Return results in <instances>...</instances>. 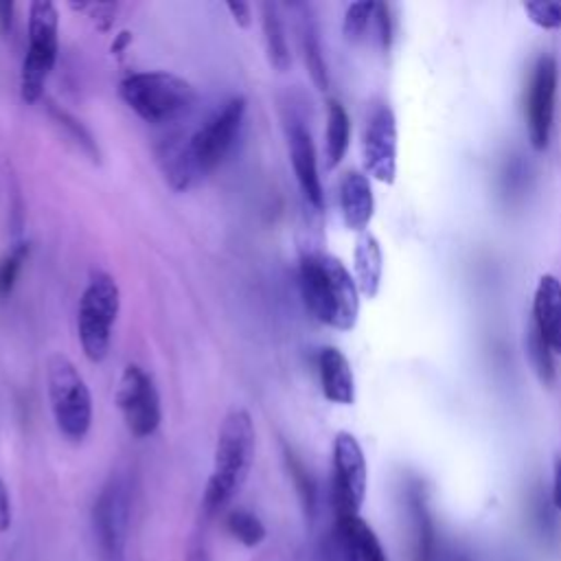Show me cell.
Returning a JSON list of instances; mask_svg holds the SVG:
<instances>
[{
	"label": "cell",
	"mask_w": 561,
	"mask_h": 561,
	"mask_svg": "<svg viewBox=\"0 0 561 561\" xmlns=\"http://www.w3.org/2000/svg\"><path fill=\"white\" fill-rule=\"evenodd\" d=\"M245 110L248 103L243 96L228 99L221 110H217L199 129H195L184 147L167 153L164 173L173 188L182 191L191 186L193 180L204 178L224 162L239 138Z\"/></svg>",
	"instance_id": "1"
},
{
	"label": "cell",
	"mask_w": 561,
	"mask_h": 561,
	"mask_svg": "<svg viewBox=\"0 0 561 561\" xmlns=\"http://www.w3.org/2000/svg\"><path fill=\"white\" fill-rule=\"evenodd\" d=\"M300 291L311 316L337 331H351L359 313V289L340 259L307 252L298 267Z\"/></svg>",
	"instance_id": "2"
},
{
	"label": "cell",
	"mask_w": 561,
	"mask_h": 561,
	"mask_svg": "<svg viewBox=\"0 0 561 561\" xmlns=\"http://www.w3.org/2000/svg\"><path fill=\"white\" fill-rule=\"evenodd\" d=\"M256 432L254 421L243 408H232L217 432L213 471L204 489L202 508L208 517L217 515L245 484L254 462Z\"/></svg>",
	"instance_id": "3"
},
{
	"label": "cell",
	"mask_w": 561,
	"mask_h": 561,
	"mask_svg": "<svg viewBox=\"0 0 561 561\" xmlns=\"http://www.w3.org/2000/svg\"><path fill=\"white\" fill-rule=\"evenodd\" d=\"M121 99L145 123L162 125L188 114L197 101L195 88L167 70L131 72L121 81Z\"/></svg>",
	"instance_id": "4"
},
{
	"label": "cell",
	"mask_w": 561,
	"mask_h": 561,
	"mask_svg": "<svg viewBox=\"0 0 561 561\" xmlns=\"http://www.w3.org/2000/svg\"><path fill=\"white\" fill-rule=\"evenodd\" d=\"M118 311L121 289L116 278L103 270L92 272L77 307L79 344L92 364H99L107 357Z\"/></svg>",
	"instance_id": "5"
},
{
	"label": "cell",
	"mask_w": 561,
	"mask_h": 561,
	"mask_svg": "<svg viewBox=\"0 0 561 561\" xmlns=\"http://www.w3.org/2000/svg\"><path fill=\"white\" fill-rule=\"evenodd\" d=\"M46 392L57 430L72 443L83 440L92 427V394L70 357L61 353L48 357Z\"/></svg>",
	"instance_id": "6"
},
{
	"label": "cell",
	"mask_w": 561,
	"mask_h": 561,
	"mask_svg": "<svg viewBox=\"0 0 561 561\" xmlns=\"http://www.w3.org/2000/svg\"><path fill=\"white\" fill-rule=\"evenodd\" d=\"M28 46L20 68V99L28 105L44 96V85L59 53V13L50 0L28 4Z\"/></svg>",
	"instance_id": "7"
},
{
	"label": "cell",
	"mask_w": 561,
	"mask_h": 561,
	"mask_svg": "<svg viewBox=\"0 0 561 561\" xmlns=\"http://www.w3.org/2000/svg\"><path fill=\"white\" fill-rule=\"evenodd\" d=\"M129 486L121 476L110 478L92 506V533L101 561H125L129 530Z\"/></svg>",
	"instance_id": "8"
},
{
	"label": "cell",
	"mask_w": 561,
	"mask_h": 561,
	"mask_svg": "<svg viewBox=\"0 0 561 561\" xmlns=\"http://www.w3.org/2000/svg\"><path fill=\"white\" fill-rule=\"evenodd\" d=\"M116 405L134 438H147L160 427V394L151 375L142 366L127 364L123 368L116 386Z\"/></svg>",
	"instance_id": "9"
},
{
	"label": "cell",
	"mask_w": 561,
	"mask_h": 561,
	"mask_svg": "<svg viewBox=\"0 0 561 561\" xmlns=\"http://www.w3.org/2000/svg\"><path fill=\"white\" fill-rule=\"evenodd\" d=\"M368 486V467L359 440L351 432H337L333 440L331 497L335 515L359 513Z\"/></svg>",
	"instance_id": "10"
},
{
	"label": "cell",
	"mask_w": 561,
	"mask_h": 561,
	"mask_svg": "<svg viewBox=\"0 0 561 561\" xmlns=\"http://www.w3.org/2000/svg\"><path fill=\"white\" fill-rule=\"evenodd\" d=\"M557 81H559L557 59L552 55H541L533 66L528 96H526L528 140L535 151H546L550 145Z\"/></svg>",
	"instance_id": "11"
},
{
	"label": "cell",
	"mask_w": 561,
	"mask_h": 561,
	"mask_svg": "<svg viewBox=\"0 0 561 561\" xmlns=\"http://www.w3.org/2000/svg\"><path fill=\"white\" fill-rule=\"evenodd\" d=\"M364 169L370 178L392 184L397 178V118L394 112L379 103L370 110L362 140Z\"/></svg>",
	"instance_id": "12"
},
{
	"label": "cell",
	"mask_w": 561,
	"mask_h": 561,
	"mask_svg": "<svg viewBox=\"0 0 561 561\" xmlns=\"http://www.w3.org/2000/svg\"><path fill=\"white\" fill-rule=\"evenodd\" d=\"M287 147H289V160L294 167V175L298 180V186L305 195V199L316 208H324V191L318 175V160H316V147L311 140L309 129L294 121L287 129Z\"/></svg>",
	"instance_id": "13"
},
{
	"label": "cell",
	"mask_w": 561,
	"mask_h": 561,
	"mask_svg": "<svg viewBox=\"0 0 561 561\" xmlns=\"http://www.w3.org/2000/svg\"><path fill=\"white\" fill-rule=\"evenodd\" d=\"M333 537L342 561H388L377 535L359 513L335 515Z\"/></svg>",
	"instance_id": "14"
},
{
	"label": "cell",
	"mask_w": 561,
	"mask_h": 561,
	"mask_svg": "<svg viewBox=\"0 0 561 561\" xmlns=\"http://www.w3.org/2000/svg\"><path fill=\"white\" fill-rule=\"evenodd\" d=\"M533 324L539 329L552 353L561 355V280L554 274H541L537 280Z\"/></svg>",
	"instance_id": "15"
},
{
	"label": "cell",
	"mask_w": 561,
	"mask_h": 561,
	"mask_svg": "<svg viewBox=\"0 0 561 561\" xmlns=\"http://www.w3.org/2000/svg\"><path fill=\"white\" fill-rule=\"evenodd\" d=\"M340 213L348 230L366 232L375 213L373 186L366 173L346 171L340 180Z\"/></svg>",
	"instance_id": "16"
},
{
	"label": "cell",
	"mask_w": 561,
	"mask_h": 561,
	"mask_svg": "<svg viewBox=\"0 0 561 561\" xmlns=\"http://www.w3.org/2000/svg\"><path fill=\"white\" fill-rule=\"evenodd\" d=\"M318 375L322 394L337 405L355 401V377L346 355L335 346H324L318 353Z\"/></svg>",
	"instance_id": "17"
},
{
	"label": "cell",
	"mask_w": 561,
	"mask_h": 561,
	"mask_svg": "<svg viewBox=\"0 0 561 561\" xmlns=\"http://www.w3.org/2000/svg\"><path fill=\"white\" fill-rule=\"evenodd\" d=\"M353 272H355V285L362 296L375 298L381 287V274H383V254L381 245L370 232H359L353 250Z\"/></svg>",
	"instance_id": "18"
},
{
	"label": "cell",
	"mask_w": 561,
	"mask_h": 561,
	"mask_svg": "<svg viewBox=\"0 0 561 561\" xmlns=\"http://www.w3.org/2000/svg\"><path fill=\"white\" fill-rule=\"evenodd\" d=\"M410 515L414 530V561H436L440 554V543L427 504L416 489L410 491Z\"/></svg>",
	"instance_id": "19"
},
{
	"label": "cell",
	"mask_w": 561,
	"mask_h": 561,
	"mask_svg": "<svg viewBox=\"0 0 561 561\" xmlns=\"http://www.w3.org/2000/svg\"><path fill=\"white\" fill-rule=\"evenodd\" d=\"M261 18H263L261 22H263V42H265L267 61L276 72H285L291 66V53H289L285 26H283V20L278 15L276 4L263 2L261 4Z\"/></svg>",
	"instance_id": "20"
},
{
	"label": "cell",
	"mask_w": 561,
	"mask_h": 561,
	"mask_svg": "<svg viewBox=\"0 0 561 561\" xmlns=\"http://www.w3.org/2000/svg\"><path fill=\"white\" fill-rule=\"evenodd\" d=\"M348 138H351V118L346 107L329 99L327 103V129H324V158H327V169H335L346 149H348Z\"/></svg>",
	"instance_id": "21"
},
{
	"label": "cell",
	"mask_w": 561,
	"mask_h": 561,
	"mask_svg": "<svg viewBox=\"0 0 561 561\" xmlns=\"http://www.w3.org/2000/svg\"><path fill=\"white\" fill-rule=\"evenodd\" d=\"M300 35H302V55H305V64L311 75V81L316 83L318 90L324 92L329 88V72H327V64H324L316 24L311 20H305Z\"/></svg>",
	"instance_id": "22"
},
{
	"label": "cell",
	"mask_w": 561,
	"mask_h": 561,
	"mask_svg": "<svg viewBox=\"0 0 561 561\" xmlns=\"http://www.w3.org/2000/svg\"><path fill=\"white\" fill-rule=\"evenodd\" d=\"M526 357L541 383L548 386L554 381L557 368L552 359V348L548 346V342L541 337L539 329L533 322L528 324V333H526Z\"/></svg>",
	"instance_id": "23"
},
{
	"label": "cell",
	"mask_w": 561,
	"mask_h": 561,
	"mask_svg": "<svg viewBox=\"0 0 561 561\" xmlns=\"http://www.w3.org/2000/svg\"><path fill=\"white\" fill-rule=\"evenodd\" d=\"M226 530L245 548H256L267 535L263 522L248 508H232L226 515Z\"/></svg>",
	"instance_id": "24"
},
{
	"label": "cell",
	"mask_w": 561,
	"mask_h": 561,
	"mask_svg": "<svg viewBox=\"0 0 561 561\" xmlns=\"http://www.w3.org/2000/svg\"><path fill=\"white\" fill-rule=\"evenodd\" d=\"M285 462H287V471L294 480V486L298 491L305 515L313 517V513H316V482H313V478L309 476L305 465L296 458V454H291L289 449H285Z\"/></svg>",
	"instance_id": "25"
},
{
	"label": "cell",
	"mask_w": 561,
	"mask_h": 561,
	"mask_svg": "<svg viewBox=\"0 0 561 561\" xmlns=\"http://www.w3.org/2000/svg\"><path fill=\"white\" fill-rule=\"evenodd\" d=\"M375 7L377 2H351L344 11V22H342V33L348 42H359L368 28V24L375 18Z\"/></svg>",
	"instance_id": "26"
},
{
	"label": "cell",
	"mask_w": 561,
	"mask_h": 561,
	"mask_svg": "<svg viewBox=\"0 0 561 561\" xmlns=\"http://www.w3.org/2000/svg\"><path fill=\"white\" fill-rule=\"evenodd\" d=\"M28 252H31V243L28 241H20L11 252L9 256L2 261L0 265V294H9L13 287H15V280L22 272V265L26 263L28 259Z\"/></svg>",
	"instance_id": "27"
},
{
	"label": "cell",
	"mask_w": 561,
	"mask_h": 561,
	"mask_svg": "<svg viewBox=\"0 0 561 561\" xmlns=\"http://www.w3.org/2000/svg\"><path fill=\"white\" fill-rule=\"evenodd\" d=\"M524 13L539 28H546V31L561 28V2H546V0L526 2Z\"/></svg>",
	"instance_id": "28"
},
{
	"label": "cell",
	"mask_w": 561,
	"mask_h": 561,
	"mask_svg": "<svg viewBox=\"0 0 561 561\" xmlns=\"http://www.w3.org/2000/svg\"><path fill=\"white\" fill-rule=\"evenodd\" d=\"M48 107H50V114L64 125V127H68L70 129V134L77 138V142H81L88 151H92L94 153V140H92V136L85 131V127L81 125V123H77L68 112H64V110H59L55 103H48Z\"/></svg>",
	"instance_id": "29"
},
{
	"label": "cell",
	"mask_w": 561,
	"mask_h": 561,
	"mask_svg": "<svg viewBox=\"0 0 561 561\" xmlns=\"http://www.w3.org/2000/svg\"><path fill=\"white\" fill-rule=\"evenodd\" d=\"M375 26H377V37L381 42V48L388 50L390 42H392V20H390V9L383 2H377L375 7V18H373Z\"/></svg>",
	"instance_id": "30"
},
{
	"label": "cell",
	"mask_w": 561,
	"mask_h": 561,
	"mask_svg": "<svg viewBox=\"0 0 561 561\" xmlns=\"http://www.w3.org/2000/svg\"><path fill=\"white\" fill-rule=\"evenodd\" d=\"M116 9H118V4H114V2H94V4H88L90 18H92V22H94V26H96L99 31H110V26L114 24Z\"/></svg>",
	"instance_id": "31"
},
{
	"label": "cell",
	"mask_w": 561,
	"mask_h": 561,
	"mask_svg": "<svg viewBox=\"0 0 561 561\" xmlns=\"http://www.w3.org/2000/svg\"><path fill=\"white\" fill-rule=\"evenodd\" d=\"M226 9H228V13H230V18L234 20L237 26L248 28L252 24V7L248 2L230 0V2H226Z\"/></svg>",
	"instance_id": "32"
},
{
	"label": "cell",
	"mask_w": 561,
	"mask_h": 561,
	"mask_svg": "<svg viewBox=\"0 0 561 561\" xmlns=\"http://www.w3.org/2000/svg\"><path fill=\"white\" fill-rule=\"evenodd\" d=\"M11 528V500L4 480L0 478V535Z\"/></svg>",
	"instance_id": "33"
},
{
	"label": "cell",
	"mask_w": 561,
	"mask_h": 561,
	"mask_svg": "<svg viewBox=\"0 0 561 561\" xmlns=\"http://www.w3.org/2000/svg\"><path fill=\"white\" fill-rule=\"evenodd\" d=\"M552 504L557 511H561V456L554 460L552 471Z\"/></svg>",
	"instance_id": "34"
},
{
	"label": "cell",
	"mask_w": 561,
	"mask_h": 561,
	"mask_svg": "<svg viewBox=\"0 0 561 561\" xmlns=\"http://www.w3.org/2000/svg\"><path fill=\"white\" fill-rule=\"evenodd\" d=\"M186 561H210L206 552V543L202 539H193L186 550Z\"/></svg>",
	"instance_id": "35"
},
{
	"label": "cell",
	"mask_w": 561,
	"mask_h": 561,
	"mask_svg": "<svg viewBox=\"0 0 561 561\" xmlns=\"http://www.w3.org/2000/svg\"><path fill=\"white\" fill-rule=\"evenodd\" d=\"M13 13H15V4L13 2H0V31L2 33L11 31Z\"/></svg>",
	"instance_id": "36"
},
{
	"label": "cell",
	"mask_w": 561,
	"mask_h": 561,
	"mask_svg": "<svg viewBox=\"0 0 561 561\" xmlns=\"http://www.w3.org/2000/svg\"><path fill=\"white\" fill-rule=\"evenodd\" d=\"M129 42H131V33H129V31H121L118 35H114V42H112V46H110L112 55H123V53L127 50Z\"/></svg>",
	"instance_id": "37"
}]
</instances>
